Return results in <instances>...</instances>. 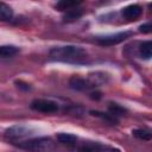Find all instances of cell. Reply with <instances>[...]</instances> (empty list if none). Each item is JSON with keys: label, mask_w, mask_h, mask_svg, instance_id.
I'll list each match as a JSON object with an SVG mask.
<instances>
[{"label": "cell", "mask_w": 152, "mask_h": 152, "mask_svg": "<svg viewBox=\"0 0 152 152\" xmlns=\"http://www.w3.org/2000/svg\"><path fill=\"white\" fill-rule=\"evenodd\" d=\"M78 4H80V1H66V0H63V1L57 2V4L55 5V7L58 8L59 11H65V10L70 11L72 7L77 6Z\"/></svg>", "instance_id": "15"}, {"label": "cell", "mask_w": 152, "mask_h": 152, "mask_svg": "<svg viewBox=\"0 0 152 152\" xmlns=\"http://www.w3.org/2000/svg\"><path fill=\"white\" fill-rule=\"evenodd\" d=\"M77 152H120V150L101 144L99 141H83L78 145Z\"/></svg>", "instance_id": "4"}, {"label": "cell", "mask_w": 152, "mask_h": 152, "mask_svg": "<svg viewBox=\"0 0 152 152\" xmlns=\"http://www.w3.org/2000/svg\"><path fill=\"white\" fill-rule=\"evenodd\" d=\"M18 48L14 45H2L0 48V56L2 58H10L18 53Z\"/></svg>", "instance_id": "11"}, {"label": "cell", "mask_w": 152, "mask_h": 152, "mask_svg": "<svg viewBox=\"0 0 152 152\" xmlns=\"http://www.w3.org/2000/svg\"><path fill=\"white\" fill-rule=\"evenodd\" d=\"M56 138H57V140H58L61 144H63V145H69V146L75 145L76 141H77V137L74 135V134H71V133H57Z\"/></svg>", "instance_id": "9"}, {"label": "cell", "mask_w": 152, "mask_h": 152, "mask_svg": "<svg viewBox=\"0 0 152 152\" xmlns=\"http://www.w3.org/2000/svg\"><path fill=\"white\" fill-rule=\"evenodd\" d=\"M108 110H109V114L113 115V116H120V115H124V114L127 112L126 108L121 107V106L118 104V103H113V102L109 103Z\"/></svg>", "instance_id": "13"}, {"label": "cell", "mask_w": 152, "mask_h": 152, "mask_svg": "<svg viewBox=\"0 0 152 152\" xmlns=\"http://www.w3.org/2000/svg\"><path fill=\"white\" fill-rule=\"evenodd\" d=\"M148 8H150V11H152V4L148 5Z\"/></svg>", "instance_id": "20"}, {"label": "cell", "mask_w": 152, "mask_h": 152, "mask_svg": "<svg viewBox=\"0 0 152 152\" xmlns=\"http://www.w3.org/2000/svg\"><path fill=\"white\" fill-rule=\"evenodd\" d=\"M30 107L40 113H55L58 110V104L55 101L45 100V99H36L31 102Z\"/></svg>", "instance_id": "6"}, {"label": "cell", "mask_w": 152, "mask_h": 152, "mask_svg": "<svg viewBox=\"0 0 152 152\" xmlns=\"http://www.w3.org/2000/svg\"><path fill=\"white\" fill-rule=\"evenodd\" d=\"M34 134H36V129L26 125H15L8 127L5 131V138L13 142H20L23 140H26L27 138H31Z\"/></svg>", "instance_id": "3"}, {"label": "cell", "mask_w": 152, "mask_h": 152, "mask_svg": "<svg viewBox=\"0 0 152 152\" xmlns=\"http://www.w3.org/2000/svg\"><path fill=\"white\" fill-rule=\"evenodd\" d=\"M139 53H140L141 58H144V59L152 58V40H147V42H144L142 44H140Z\"/></svg>", "instance_id": "10"}, {"label": "cell", "mask_w": 152, "mask_h": 152, "mask_svg": "<svg viewBox=\"0 0 152 152\" xmlns=\"http://www.w3.org/2000/svg\"><path fill=\"white\" fill-rule=\"evenodd\" d=\"M17 146L30 152H50L53 148V141L48 137L28 138L18 142Z\"/></svg>", "instance_id": "2"}, {"label": "cell", "mask_w": 152, "mask_h": 152, "mask_svg": "<svg viewBox=\"0 0 152 152\" xmlns=\"http://www.w3.org/2000/svg\"><path fill=\"white\" fill-rule=\"evenodd\" d=\"M132 36L131 31H124V32H118V33H112V34H106V36H101L96 38V42L100 45H116L124 40H126L127 38H129Z\"/></svg>", "instance_id": "5"}, {"label": "cell", "mask_w": 152, "mask_h": 152, "mask_svg": "<svg viewBox=\"0 0 152 152\" xmlns=\"http://www.w3.org/2000/svg\"><path fill=\"white\" fill-rule=\"evenodd\" d=\"M82 15V12L78 11V10H70L66 12V14L64 15V19L66 21H70V20H75V19H78Z\"/></svg>", "instance_id": "17"}, {"label": "cell", "mask_w": 152, "mask_h": 152, "mask_svg": "<svg viewBox=\"0 0 152 152\" xmlns=\"http://www.w3.org/2000/svg\"><path fill=\"white\" fill-rule=\"evenodd\" d=\"M13 17V11L12 8L6 5L5 2H0V18L2 21H7V20H11Z\"/></svg>", "instance_id": "12"}, {"label": "cell", "mask_w": 152, "mask_h": 152, "mask_svg": "<svg viewBox=\"0 0 152 152\" xmlns=\"http://www.w3.org/2000/svg\"><path fill=\"white\" fill-rule=\"evenodd\" d=\"M49 57L51 61L69 64H86L89 59L87 51L76 45L55 46L49 51Z\"/></svg>", "instance_id": "1"}, {"label": "cell", "mask_w": 152, "mask_h": 152, "mask_svg": "<svg viewBox=\"0 0 152 152\" xmlns=\"http://www.w3.org/2000/svg\"><path fill=\"white\" fill-rule=\"evenodd\" d=\"M141 13H142V8L137 4L128 5L121 10L122 17L127 20H137L141 15Z\"/></svg>", "instance_id": "7"}, {"label": "cell", "mask_w": 152, "mask_h": 152, "mask_svg": "<svg viewBox=\"0 0 152 152\" xmlns=\"http://www.w3.org/2000/svg\"><path fill=\"white\" fill-rule=\"evenodd\" d=\"M90 97H91V99H95V100H99V99L101 97V93H99V91L91 93V94H90Z\"/></svg>", "instance_id": "19"}, {"label": "cell", "mask_w": 152, "mask_h": 152, "mask_svg": "<svg viewBox=\"0 0 152 152\" xmlns=\"http://www.w3.org/2000/svg\"><path fill=\"white\" fill-rule=\"evenodd\" d=\"M139 32L141 33H152V23H145L139 26Z\"/></svg>", "instance_id": "18"}, {"label": "cell", "mask_w": 152, "mask_h": 152, "mask_svg": "<svg viewBox=\"0 0 152 152\" xmlns=\"http://www.w3.org/2000/svg\"><path fill=\"white\" fill-rule=\"evenodd\" d=\"M69 86L70 88L75 89V90H88L90 88H94L93 83L86 78H82V77H78V76H74L70 78L69 81Z\"/></svg>", "instance_id": "8"}, {"label": "cell", "mask_w": 152, "mask_h": 152, "mask_svg": "<svg viewBox=\"0 0 152 152\" xmlns=\"http://www.w3.org/2000/svg\"><path fill=\"white\" fill-rule=\"evenodd\" d=\"M132 134H133V137H135L137 139H140V140H151L152 139V132L141 129V128L132 131Z\"/></svg>", "instance_id": "14"}, {"label": "cell", "mask_w": 152, "mask_h": 152, "mask_svg": "<svg viewBox=\"0 0 152 152\" xmlns=\"http://www.w3.org/2000/svg\"><path fill=\"white\" fill-rule=\"evenodd\" d=\"M90 114L94 115V116H99V118H101V119H103V120H106V121H108V122H115V121H116L115 118H114L113 115H110V114L101 113V112H97V110H91Z\"/></svg>", "instance_id": "16"}]
</instances>
